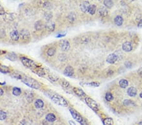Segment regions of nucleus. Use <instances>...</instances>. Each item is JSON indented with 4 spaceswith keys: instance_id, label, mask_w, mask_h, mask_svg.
<instances>
[{
    "instance_id": "39448f33",
    "label": "nucleus",
    "mask_w": 142,
    "mask_h": 125,
    "mask_svg": "<svg viewBox=\"0 0 142 125\" xmlns=\"http://www.w3.org/2000/svg\"><path fill=\"white\" fill-rule=\"evenodd\" d=\"M20 38L24 41H29L30 39V35L29 32L26 29H22L19 32Z\"/></svg>"
},
{
    "instance_id": "cd10ccee",
    "label": "nucleus",
    "mask_w": 142,
    "mask_h": 125,
    "mask_svg": "<svg viewBox=\"0 0 142 125\" xmlns=\"http://www.w3.org/2000/svg\"><path fill=\"white\" fill-rule=\"evenodd\" d=\"M13 94L14 96H18L21 94V90L18 87H14L13 88Z\"/></svg>"
},
{
    "instance_id": "6ab92c4d",
    "label": "nucleus",
    "mask_w": 142,
    "mask_h": 125,
    "mask_svg": "<svg viewBox=\"0 0 142 125\" xmlns=\"http://www.w3.org/2000/svg\"><path fill=\"white\" fill-rule=\"evenodd\" d=\"M114 22L116 23V25H117L118 26H121L123 23V17L121 16H119V15L116 16L114 18Z\"/></svg>"
},
{
    "instance_id": "4be33fe9",
    "label": "nucleus",
    "mask_w": 142,
    "mask_h": 125,
    "mask_svg": "<svg viewBox=\"0 0 142 125\" xmlns=\"http://www.w3.org/2000/svg\"><path fill=\"white\" fill-rule=\"evenodd\" d=\"M119 84H120V87H121V88H124L127 87V85H128V81H127V80H126L125 79H122L120 81Z\"/></svg>"
},
{
    "instance_id": "a878e982",
    "label": "nucleus",
    "mask_w": 142,
    "mask_h": 125,
    "mask_svg": "<svg viewBox=\"0 0 142 125\" xmlns=\"http://www.w3.org/2000/svg\"><path fill=\"white\" fill-rule=\"evenodd\" d=\"M90 15H94L96 12V6L95 5H90V8H89V11H88Z\"/></svg>"
},
{
    "instance_id": "c03bdc74",
    "label": "nucleus",
    "mask_w": 142,
    "mask_h": 125,
    "mask_svg": "<svg viewBox=\"0 0 142 125\" xmlns=\"http://www.w3.org/2000/svg\"><path fill=\"white\" fill-rule=\"evenodd\" d=\"M139 125H142V121L140 122V123H139Z\"/></svg>"
},
{
    "instance_id": "f3484780",
    "label": "nucleus",
    "mask_w": 142,
    "mask_h": 125,
    "mask_svg": "<svg viewBox=\"0 0 142 125\" xmlns=\"http://www.w3.org/2000/svg\"><path fill=\"white\" fill-rule=\"evenodd\" d=\"M98 13L100 16L104 17V16H107L108 14V11L107 10V9L104 7H101V8L98 10Z\"/></svg>"
},
{
    "instance_id": "6e6552de",
    "label": "nucleus",
    "mask_w": 142,
    "mask_h": 125,
    "mask_svg": "<svg viewBox=\"0 0 142 125\" xmlns=\"http://www.w3.org/2000/svg\"><path fill=\"white\" fill-rule=\"evenodd\" d=\"M60 47L63 51H67L70 47V44L69 42L66 40H63L60 42Z\"/></svg>"
},
{
    "instance_id": "f8f14e48",
    "label": "nucleus",
    "mask_w": 142,
    "mask_h": 125,
    "mask_svg": "<svg viewBox=\"0 0 142 125\" xmlns=\"http://www.w3.org/2000/svg\"><path fill=\"white\" fill-rule=\"evenodd\" d=\"M73 90L76 96H78V97H86L85 93L83 91L82 89H80V88H73Z\"/></svg>"
},
{
    "instance_id": "2f4dec72",
    "label": "nucleus",
    "mask_w": 142,
    "mask_h": 125,
    "mask_svg": "<svg viewBox=\"0 0 142 125\" xmlns=\"http://www.w3.org/2000/svg\"><path fill=\"white\" fill-rule=\"evenodd\" d=\"M86 85H89L90 87H97L100 85V83L98 82H97V81H94V82H91V83H86Z\"/></svg>"
},
{
    "instance_id": "423d86ee",
    "label": "nucleus",
    "mask_w": 142,
    "mask_h": 125,
    "mask_svg": "<svg viewBox=\"0 0 142 125\" xmlns=\"http://www.w3.org/2000/svg\"><path fill=\"white\" fill-rule=\"evenodd\" d=\"M69 111H70V113H71V116H72V117H73V119H75L76 121L78 122V123H81L83 121V119L82 117L81 116L80 114L78 113L77 111H76V110H74V109H69Z\"/></svg>"
},
{
    "instance_id": "aec40b11",
    "label": "nucleus",
    "mask_w": 142,
    "mask_h": 125,
    "mask_svg": "<svg viewBox=\"0 0 142 125\" xmlns=\"http://www.w3.org/2000/svg\"><path fill=\"white\" fill-rule=\"evenodd\" d=\"M44 27V24L41 21H37L35 23V29L37 30H40Z\"/></svg>"
},
{
    "instance_id": "7ed1b4c3",
    "label": "nucleus",
    "mask_w": 142,
    "mask_h": 125,
    "mask_svg": "<svg viewBox=\"0 0 142 125\" xmlns=\"http://www.w3.org/2000/svg\"><path fill=\"white\" fill-rule=\"evenodd\" d=\"M21 60L22 63V64L24 65L25 66L28 68H30L31 70H34L37 68H38V67H39L37 66V64L34 61L31 60V59L29 58H27L23 57V58H22Z\"/></svg>"
},
{
    "instance_id": "79ce46f5",
    "label": "nucleus",
    "mask_w": 142,
    "mask_h": 125,
    "mask_svg": "<svg viewBox=\"0 0 142 125\" xmlns=\"http://www.w3.org/2000/svg\"><path fill=\"white\" fill-rule=\"evenodd\" d=\"M3 90L2 89V88H0V96H1L3 94Z\"/></svg>"
},
{
    "instance_id": "37998d69",
    "label": "nucleus",
    "mask_w": 142,
    "mask_h": 125,
    "mask_svg": "<svg viewBox=\"0 0 142 125\" xmlns=\"http://www.w3.org/2000/svg\"><path fill=\"white\" fill-rule=\"evenodd\" d=\"M140 97H141V98H142V92L140 94Z\"/></svg>"
},
{
    "instance_id": "0eeeda50",
    "label": "nucleus",
    "mask_w": 142,
    "mask_h": 125,
    "mask_svg": "<svg viewBox=\"0 0 142 125\" xmlns=\"http://www.w3.org/2000/svg\"><path fill=\"white\" fill-rule=\"evenodd\" d=\"M118 58V56H117L116 54L112 53V54H109V55L107 56L106 60H107V62L109 63L113 64V63H115L117 61Z\"/></svg>"
},
{
    "instance_id": "5701e85b",
    "label": "nucleus",
    "mask_w": 142,
    "mask_h": 125,
    "mask_svg": "<svg viewBox=\"0 0 142 125\" xmlns=\"http://www.w3.org/2000/svg\"><path fill=\"white\" fill-rule=\"evenodd\" d=\"M68 19L69 22L73 23L76 20V15L74 13H70L68 16Z\"/></svg>"
},
{
    "instance_id": "c85d7f7f",
    "label": "nucleus",
    "mask_w": 142,
    "mask_h": 125,
    "mask_svg": "<svg viewBox=\"0 0 142 125\" xmlns=\"http://www.w3.org/2000/svg\"><path fill=\"white\" fill-rule=\"evenodd\" d=\"M55 53H56V49L53 48V47L49 49L47 51V54L49 56H52L54 55Z\"/></svg>"
},
{
    "instance_id": "f257e3e1",
    "label": "nucleus",
    "mask_w": 142,
    "mask_h": 125,
    "mask_svg": "<svg viewBox=\"0 0 142 125\" xmlns=\"http://www.w3.org/2000/svg\"><path fill=\"white\" fill-rule=\"evenodd\" d=\"M48 96H49L50 99L54 102L55 104H58L60 106H63V107L68 106V104L67 101L60 95L56 94V93L51 92L50 94H49Z\"/></svg>"
},
{
    "instance_id": "4468645a",
    "label": "nucleus",
    "mask_w": 142,
    "mask_h": 125,
    "mask_svg": "<svg viewBox=\"0 0 142 125\" xmlns=\"http://www.w3.org/2000/svg\"><path fill=\"white\" fill-rule=\"evenodd\" d=\"M10 37L11 38L12 40L16 41H18L20 38L19 32L17 30H13L10 33Z\"/></svg>"
},
{
    "instance_id": "7c9ffc66",
    "label": "nucleus",
    "mask_w": 142,
    "mask_h": 125,
    "mask_svg": "<svg viewBox=\"0 0 142 125\" xmlns=\"http://www.w3.org/2000/svg\"><path fill=\"white\" fill-rule=\"evenodd\" d=\"M49 79L51 81H52V82H55V81H56L58 80V77L57 76H55V75H49L48 76Z\"/></svg>"
},
{
    "instance_id": "a211bd4d",
    "label": "nucleus",
    "mask_w": 142,
    "mask_h": 125,
    "mask_svg": "<svg viewBox=\"0 0 142 125\" xmlns=\"http://www.w3.org/2000/svg\"><path fill=\"white\" fill-rule=\"evenodd\" d=\"M34 105H35V107H36L37 109H41V108L43 107L44 104V102H43L41 99H37V100L36 101V102H35Z\"/></svg>"
},
{
    "instance_id": "412c9836",
    "label": "nucleus",
    "mask_w": 142,
    "mask_h": 125,
    "mask_svg": "<svg viewBox=\"0 0 142 125\" xmlns=\"http://www.w3.org/2000/svg\"><path fill=\"white\" fill-rule=\"evenodd\" d=\"M7 58L12 61H14L16 60V55L13 52H10V53L8 54V55L7 56Z\"/></svg>"
},
{
    "instance_id": "a19ab883",
    "label": "nucleus",
    "mask_w": 142,
    "mask_h": 125,
    "mask_svg": "<svg viewBox=\"0 0 142 125\" xmlns=\"http://www.w3.org/2000/svg\"><path fill=\"white\" fill-rule=\"evenodd\" d=\"M69 125H76L75 123L73 122V121H69Z\"/></svg>"
},
{
    "instance_id": "393cba45",
    "label": "nucleus",
    "mask_w": 142,
    "mask_h": 125,
    "mask_svg": "<svg viewBox=\"0 0 142 125\" xmlns=\"http://www.w3.org/2000/svg\"><path fill=\"white\" fill-rule=\"evenodd\" d=\"M104 5H105L107 8H111L112 7H113V5H114L113 1H112L111 0H106V1H104Z\"/></svg>"
},
{
    "instance_id": "c9c22d12",
    "label": "nucleus",
    "mask_w": 142,
    "mask_h": 125,
    "mask_svg": "<svg viewBox=\"0 0 142 125\" xmlns=\"http://www.w3.org/2000/svg\"><path fill=\"white\" fill-rule=\"evenodd\" d=\"M61 85L63 86V87L64 88H68L69 87V82L67 81H62Z\"/></svg>"
},
{
    "instance_id": "f03ea898",
    "label": "nucleus",
    "mask_w": 142,
    "mask_h": 125,
    "mask_svg": "<svg viewBox=\"0 0 142 125\" xmlns=\"http://www.w3.org/2000/svg\"><path fill=\"white\" fill-rule=\"evenodd\" d=\"M20 80L22 81L23 83H25L26 85H27L30 88H34V89H38L40 87V83L37 80L32 78H30L29 76H22Z\"/></svg>"
},
{
    "instance_id": "72a5a7b5",
    "label": "nucleus",
    "mask_w": 142,
    "mask_h": 125,
    "mask_svg": "<svg viewBox=\"0 0 142 125\" xmlns=\"http://www.w3.org/2000/svg\"><path fill=\"white\" fill-rule=\"evenodd\" d=\"M45 18L47 21H50V20L52 18V13L50 12H46L45 13Z\"/></svg>"
},
{
    "instance_id": "dca6fc26",
    "label": "nucleus",
    "mask_w": 142,
    "mask_h": 125,
    "mask_svg": "<svg viewBox=\"0 0 142 125\" xmlns=\"http://www.w3.org/2000/svg\"><path fill=\"white\" fill-rule=\"evenodd\" d=\"M56 116L52 113H49L47 114L46 116H45V120L47 121L48 122H54V121H56Z\"/></svg>"
},
{
    "instance_id": "f704fd0d",
    "label": "nucleus",
    "mask_w": 142,
    "mask_h": 125,
    "mask_svg": "<svg viewBox=\"0 0 142 125\" xmlns=\"http://www.w3.org/2000/svg\"><path fill=\"white\" fill-rule=\"evenodd\" d=\"M58 59L60 61H65L66 59V56L64 54H60L58 56Z\"/></svg>"
},
{
    "instance_id": "473e14b6",
    "label": "nucleus",
    "mask_w": 142,
    "mask_h": 125,
    "mask_svg": "<svg viewBox=\"0 0 142 125\" xmlns=\"http://www.w3.org/2000/svg\"><path fill=\"white\" fill-rule=\"evenodd\" d=\"M105 99L107 101H111L113 99V96L111 93H107L105 95Z\"/></svg>"
},
{
    "instance_id": "ea45409f",
    "label": "nucleus",
    "mask_w": 142,
    "mask_h": 125,
    "mask_svg": "<svg viewBox=\"0 0 142 125\" xmlns=\"http://www.w3.org/2000/svg\"><path fill=\"white\" fill-rule=\"evenodd\" d=\"M138 26L139 27H142V20H141L139 22L138 24Z\"/></svg>"
},
{
    "instance_id": "b1692460",
    "label": "nucleus",
    "mask_w": 142,
    "mask_h": 125,
    "mask_svg": "<svg viewBox=\"0 0 142 125\" xmlns=\"http://www.w3.org/2000/svg\"><path fill=\"white\" fill-rule=\"evenodd\" d=\"M0 72H2V73H7L10 72V69L9 68L6 66H3V65H0Z\"/></svg>"
},
{
    "instance_id": "e433bc0d",
    "label": "nucleus",
    "mask_w": 142,
    "mask_h": 125,
    "mask_svg": "<svg viewBox=\"0 0 142 125\" xmlns=\"http://www.w3.org/2000/svg\"><path fill=\"white\" fill-rule=\"evenodd\" d=\"M132 102L133 101H130V100H125V101H124V105L126 106H129V105H130V104H132L133 103Z\"/></svg>"
},
{
    "instance_id": "bb28decb",
    "label": "nucleus",
    "mask_w": 142,
    "mask_h": 125,
    "mask_svg": "<svg viewBox=\"0 0 142 125\" xmlns=\"http://www.w3.org/2000/svg\"><path fill=\"white\" fill-rule=\"evenodd\" d=\"M104 125H113V120L112 118H105L104 119Z\"/></svg>"
},
{
    "instance_id": "ddd939ff",
    "label": "nucleus",
    "mask_w": 142,
    "mask_h": 125,
    "mask_svg": "<svg viewBox=\"0 0 142 125\" xmlns=\"http://www.w3.org/2000/svg\"><path fill=\"white\" fill-rule=\"evenodd\" d=\"M45 27L47 30L50 31V32H52L55 29V23L52 21H51L50 20V21L47 22Z\"/></svg>"
},
{
    "instance_id": "20e7f679",
    "label": "nucleus",
    "mask_w": 142,
    "mask_h": 125,
    "mask_svg": "<svg viewBox=\"0 0 142 125\" xmlns=\"http://www.w3.org/2000/svg\"><path fill=\"white\" fill-rule=\"evenodd\" d=\"M85 102L86 104H87L89 107H90L92 110H94V111H98V106L97 103L95 102L94 100L90 97H86L85 98Z\"/></svg>"
},
{
    "instance_id": "58836bf2",
    "label": "nucleus",
    "mask_w": 142,
    "mask_h": 125,
    "mask_svg": "<svg viewBox=\"0 0 142 125\" xmlns=\"http://www.w3.org/2000/svg\"><path fill=\"white\" fill-rule=\"evenodd\" d=\"M65 35H66V33H65V34H59V35H58L56 37H64Z\"/></svg>"
},
{
    "instance_id": "c756f323",
    "label": "nucleus",
    "mask_w": 142,
    "mask_h": 125,
    "mask_svg": "<svg viewBox=\"0 0 142 125\" xmlns=\"http://www.w3.org/2000/svg\"><path fill=\"white\" fill-rule=\"evenodd\" d=\"M7 113L3 110H0V120L3 121L5 120V119L7 118Z\"/></svg>"
},
{
    "instance_id": "9b49d317",
    "label": "nucleus",
    "mask_w": 142,
    "mask_h": 125,
    "mask_svg": "<svg viewBox=\"0 0 142 125\" xmlns=\"http://www.w3.org/2000/svg\"><path fill=\"white\" fill-rule=\"evenodd\" d=\"M122 47H123V51H126V52H129L132 50V45H131V42H124L123 44Z\"/></svg>"
},
{
    "instance_id": "2eb2a0df",
    "label": "nucleus",
    "mask_w": 142,
    "mask_h": 125,
    "mask_svg": "<svg viewBox=\"0 0 142 125\" xmlns=\"http://www.w3.org/2000/svg\"><path fill=\"white\" fill-rule=\"evenodd\" d=\"M127 94L129 95L130 97H135L137 94V90L136 89V88L131 87H129L127 89Z\"/></svg>"
},
{
    "instance_id": "1a4fd4ad",
    "label": "nucleus",
    "mask_w": 142,
    "mask_h": 125,
    "mask_svg": "<svg viewBox=\"0 0 142 125\" xmlns=\"http://www.w3.org/2000/svg\"><path fill=\"white\" fill-rule=\"evenodd\" d=\"M90 7V5L89 3V2L83 1L82 3L80 5L81 11H82V12H83V13H86V12L89 11Z\"/></svg>"
},
{
    "instance_id": "9d476101",
    "label": "nucleus",
    "mask_w": 142,
    "mask_h": 125,
    "mask_svg": "<svg viewBox=\"0 0 142 125\" xmlns=\"http://www.w3.org/2000/svg\"><path fill=\"white\" fill-rule=\"evenodd\" d=\"M64 74L67 76H72L74 75V69L71 66H68L65 69Z\"/></svg>"
},
{
    "instance_id": "4c0bfd02",
    "label": "nucleus",
    "mask_w": 142,
    "mask_h": 125,
    "mask_svg": "<svg viewBox=\"0 0 142 125\" xmlns=\"http://www.w3.org/2000/svg\"><path fill=\"white\" fill-rule=\"evenodd\" d=\"M5 14V11L4 10L3 8L0 5V15H4Z\"/></svg>"
}]
</instances>
